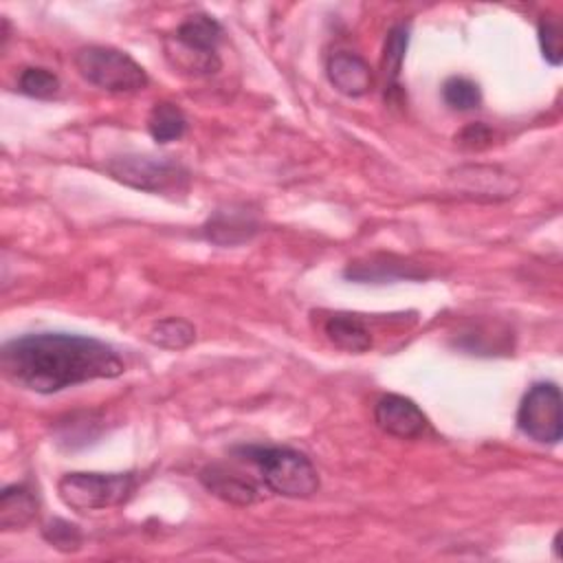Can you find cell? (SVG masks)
<instances>
[{"mask_svg":"<svg viewBox=\"0 0 563 563\" xmlns=\"http://www.w3.org/2000/svg\"><path fill=\"white\" fill-rule=\"evenodd\" d=\"M75 68L88 84L108 92L128 95L147 86L145 68L125 51L112 46H81L75 53Z\"/></svg>","mask_w":563,"mask_h":563,"instance_id":"277c9868","label":"cell"},{"mask_svg":"<svg viewBox=\"0 0 563 563\" xmlns=\"http://www.w3.org/2000/svg\"><path fill=\"white\" fill-rule=\"evenodd\" d=\"M42 537L46 539L48 545H53L59 552H77L81 548V541H84L81 530L75 523H70L66 519H59V517L44 523Z\"/></svg>","mask_w":563,"mask_h":563,"instance_id":"7402d4cb","label":"cell"},{"mask_svg":"<svg viewBox=\"0 0 563 563\" xmlns=\"http://www.w3.org/2000/svg\"><path fill=\"white\" fill-rule=\"evenodd\" d=\"M136 479L132 473H66L57 482V495L70 510H106L130 499Z\"/></svg>","mask_w":563,"mask_h":563,"instance_id":"5b68a950","label":"cell"},{"mask_svg":"<svg viewBox=\"0 0 563 563\" xmlns=\"http://www.w3.org/2000/svg\"><path fill=\"white\" fill-rule=\"evenodd\" d=\"M374 420L385 433L400 440L420 438L429 427L422 409L411 398L400 394L380 396L374 407Z\"/></svg>","mask_w":563,"mask_h":563,"instance_id":"ba28073f","label":"cell"},{"mask_svg":"<svg viewBox=\"0 0 563 563\" xmlns=\"http://www.w3.org/2000/svg\"><path fill=\"white\" fill-rule=\"evenodd\" d=\"M35 512H37V504H35L33 493L26 486L13 484L0 493V526H2V530H22L24 526H29L33 521Z\"/></svg>","mask_w":563,"mask_h":563,"instance_id":"5bb4252c","label":"cell"},{"mask_svg":"<svg viewBox=\"0 0 563 563\" xmlns=\"http://www.w3.org/2000/svg\"><path fill=\"white\" fill-rule=\"evenodd\" d=\"M200 482L211 495L233 506H249L257 499V486L249 477L233 473L220 464L205 466L200 471Z\"/></svg>","mask_w":563,"mask_h":563,"instance_id":"7c38bea8","label":"cell"},{"mask_svg":"<svg viewBox=\"0 0 563 563\" xmlns=\"http://www.w3.org/2000/svg\"><path fill=\"white\" fill-rule=\"evenodd\" d=\"M517 427L534 442L559 444L563 438L561 389L554 383H534L519 402Z\"/></svg>","mask_w":563,"mask_h":563,"instance_id":"52a82bcc","label":"cell"},{"mask_svg":"<svg viewBox=\"0 0 563 563\" xmlns=\"http://www.w3.org/2000/svg\"><path fill=\"white\" fill-rule=\"evenodd\" d=\"M537 35H539L543 59L552 66H559L563 62V35H561V24L552 13H543L539 18Z\"/></svg>","mask_w":563,"mask_h":563,"instance_id":"44dd1931","label":"cell"},{"mask_svg":"<svg viewBox=\"0 0 563 563\" xmlns=\"http://www.w3.org/2000/svg\"><path fill=\"white\" fill-rule=\"evenodd\" d=\"M233 453L253 464L264 486L282 497L306 499L319 490V473L314 464L290 446L242 444Z\"/></svg>","mask_w":563,"mask_h":563,"instance_id":"7a4b0ae2","label":"cell"},{"mask_svg":"<svg viewBox=\"0 0 563 563\" xmlns=\"http://www.w3.org/2000/svg\"><path fill=\"white\" fill-rule=\"evenodd\" d=\"M343 275L358 284H387L398 279H424L429 273L420 268V264L413 260L391 253H378L350 262Z\"/></svg>","mask_w":563,"mask_h":563,"instance_id":"9c48e42d","label":"cell"},{"mask_svg":"<svg viewBox=\"0 0 563 563\" xmlns=\"http://www.w3.org/2000/svg\"><path fill=\"white\" fill-rule=\"evenodd\" d=\"M106 167L112 178L150 194H174L185 189L189 180L187 169L165 156L125 154L108 161Z\"/></svg>","mask_w":563,"mask_h":563,"instance_id":"8992f818","label":"cell"},{"mask_svg":"<svg viewBox=\"0 0 563 563\" xmlns=\"http://www.w3.org/2000/svg\"><path fill=\"white\" fill-rule=\"evenodd\" d=\"M0 367L11 385L35 394H55L125 372L123 358L112 345L68 332H35L7 341Z\"/></svg>","mask_w":563,"mask_h":563,"instance_id":"6da1fadb","label":"cell"},{"mask_svg":"<svg viewBox=\"0 0 563 563\" xmlns=\"http://www.w3.org/2000/svg\"><path fill=\"white\" fill-rule=\"evenodd\" d=\"M323 332H325L328 341L343 352L363 354L372 347V332L361 321V317L350 314V312L330 314L323 323Z\"/></svg>","mask_w":563,"mask_h":563,"instance_id":"4fadbf2b","label":"cell"},{"mask_svg":"<svg viewBox=\"0 0 563 563\" xmlns=\"http://www.w3.org/2000/svg\"><path fill=\"white\" fill-rule=\"evenodd\" d=\"M147 132L156 143H172L187 132V117L172 101H156L147 114Z\"/></svg>","mask_w":563,"mask_h":563,"instance_id":"9a60e30c","label":"cell"},{"mask_svg":"<svg viewBox=\"0 0 563 563\" xmlns=\"http://www.w3.org/2000/svg\"><path fill=\"white\" fill-rule=\"evenodd\" d=\"M325 73L330 84L347 95V97H363L372 88V70L369 64L350 51H336L330 55L325 64Z\"/></svg>","mask_w":563,"mask_h":563,"instance_id":"8fae6325","label":"cell"},{"mask_svg":"<svg viewBox=\"0 0 563 563\" xmlns=\"http://www.w3.org/2000/svg\"><path fill=\"white\" fill-rule=\"evenodd\" d=\"M457 180V187L466 196L486 198V200H506L512 198L519 189V180L499 167H460L451 174Z\"/></svg>","mask_w":563,"mask_h":563,"instance_id":"30bf717a","label":"cell"},{"mask_svg":"<svg viewBox=\"0 0 563 563\" xmlns=\"http://www.w3.org/2000/svg\"><path fill=\"white\" fill-rule=\"evenodd\" d=\"M407 46H409V26L407 24L391 26L387 33V40H385V48H383V68H385L387 79L391 81L389 88H396L394 84L400 75Z\"/></svg>","mask_w":563,"mask_h":563,"instance_id":"d6986e66","label":"cell"},{"mask_svg":"<svg viewBox=\"0 0 563 563\" xmlns=\"http://www.w3.org/2000/svg\"><path fill=\"white\" fill-rule=\"evenodd\" d=\"M18 90L33 99H53L59 92V79L55 73L46 68L31 66L20 73Z\"/></svg>","mask_w":563,"mask_h":563,"instance_id":"ffe728a7","label":"cell"},{"mask_svg":"<svg viewBox=\"0 0 563 563\" xmlns=\"http://www.w3.org/2000/svg\"><path fill=\"white\" fill-rule=\"evenodd\" d=\"M455 141L466 150H482L493 143V130L484 123H471L455 136Z\"/></svg>","mask_w":563,"mask_h":563,"instance_id":"603a6c76","label":"cell"},{"mask_svg":"<svg viewBox=\"0 0 563 563\" xmlns=\"http://www.w3.org/2000/svg\"><path fill=\"white\" fill-rule=\"evenodd\" d=\"M255 224L246 218V216H235V213H216L213 220L207 222L205 227V235L207 240L216 242V244H238L249 240L255 233Z\"/></svg>","mask_w":563,"mask_h":563,"instance_id":"e0dca14e","label":"cell"},{"mask_svg":"<svg viewBox=\"0 0 563 563\" xmlns=\"http://www.w3.org/2000/svg\"><path fill=\"white\" fill-rule=\"evenodd\" d=\"M442 99L444 103L451 108V110H457V112H466V110H475L479 108L482 103V92H479V86L468 79V77H449L444 84H442Z\"/></svg>","mask_w":563,"mask_h":563,"instance_id":"ac0fdd59","label":"cell"},{"mask_svg":"<svg viewBox=\"0 0 563 563\" xmlns=\"http://www.w3.org/2000/svg\"><path fill=\"white\" fill-rule=\"evenodd\" d=\"M220 42V22L207 13H194L180 22L176 33L165 42V53L176 68L189 75H213L222 66L218 55Z\"/></svg>","mask_w":563,"mask_h":563,"instance_id":"3957f363","label":"cell"},{"mask_svg":"<svg viewBox=\"0 0 563 563\" xmlns=\"http://www.w3.org/2000/svg\"><path fill=\"white\" fill-rule=\"evenodd\" d=\"M147 341L163 350H185L196 341V328L183 317H165L150 328Z\"/></svg>","mask_w":563,"mask_h":563,"instance_id":"2e32d148","label":"cell"}]
</instances>
